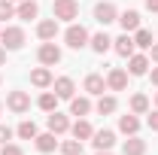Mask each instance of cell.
<instances>
[{
    "mask_svg": "<svg viewBox=\"0 0 158 155\" xmlns=\"http://www.w3.org/2000/svg\"><path fill=\"white\" fill-rule=\"evenodd\" d=\"M0 43H3L6 52H19L24 46V31L15 24H6V27H0Z\"/></svg>",
    "mask_w": 158,
    "mask_h": 155,
    "instance_id": "cell-1",
    "label": "cell"
},
{
    "mask_svg": "<svg viewBox=\"0 0 158 155\" xmlns=\"http://www.w3.org/2000/svg\"><path fill=\"white\" fill-rule=\"evenodd\" d=\"M88 40H91V34H88L82 24H76V21H70V27L64 31V43H67L70 49H76V52L88 46Z\"/></svg>",
    "mask_w": 158,
    "mask_h": 155,
    "instance_id": "cell-2",
    "label": "cell"
},
{
    "mask_svg": "<svg viewBox=\"0 0 158 155\" xmlns=\"http://www.w3.org/2000/svg\"><path fill=\"white\" fill-rule=\"evenodd\" d=\"M52 15L58 21H76L79 19V0H55L52 3Z\"/></svg>",
    "mask_w": 158,
    "mask_h": 155,
    "instance_id": "cell-3",
    "label": "cell"
},
{
    "mask_svg": "<svg viewBox=\"0 0 158 155\" xmlns=\"http://www.w3.org/2000/svg\"><path fill=\"white\" fill-rule=\"evenodd\" d=\"M94 21L98 24H113V21H118V9L116 3H110V0H100V3H94Z\"/></svg>",
    "mask_w": 158,
    "mask_h": 155,
    "instance_id": "cell-4",
    "label": "cell"
},
{
    "mask_svg": "<svg viewBox=\"0 0 158 155\" xmlns=\"http://www.w3.org/2000/svg\"><path fill=\"white\" fill-rule=\"evenodd\" d=\"M37 58H40L43 67H55V64H58V61H61V49L55 46V40H49V43L40 46V49H37Z\"/></svg>",
    "mask_w": 158,
    "mask_h": 155,
    "instance_id": "cell-5",
    "label": "cell"
},
{
    "mask_svg": "<svg viewBox=\"0 0 158 155\" xmlns=\"http://www.w3.org/2000/svg\"><path fill=\"white\" fill-rule=\"evenodd\" d=\"M91 146H94V152H110V149L116 146V131H110V128H100V131H94V137H91Z\"/></svg>",
    "mask_w": 158,
    "mask_h": 155,
    "instance_id": "cell-6",
    "label": "cell"
},
{
    "mask_svg": "<svg viewBox=\"0 0 158 155\" xmlns=\"http://www.w3.org/2000/svg\"><path fill=\"white\" fill-rule=\"evenodd\" d=\"M6 107H9L15 116H21V113H27V110H31V94H27V91H9Z\"/></svg>",
    "mask_w": 158,
    "mask_h": 155,
    "instance_id": "cell-7",
    "label": "cell"
},
{
    "mask_svg": "<svg viewBox=\"0 0 158 155\" xmlns=\"http://www.w3.org/2000/svg\"><path fill=\"white\" fill-rule=\"evenodd\" d=\"M46 125H49V131H52V134H58V137H61V134H67V131H70V125H73V122L67 119V113L55 110V113H49Z\"/></svg>",
    "mask_w": 158,
    "mask_h": 155,
    "instance_id": "cell-8",
    "label": "cell"
},
{
    "mask_svg": "<svg viewBox=\"0 0 158 155\" xmlns=\"http://www.w3.org/2000/svg\"><path fill=\"white\" fill-rule=\"evenodd\" d=\"M149 64H152L149 55H137V52H134V55L128 58V76H146V73H149Z\"/></svg>",
    "mask_w": 158,
    "mask_h": 155,
    "instance_id": "cell-9",
    "label": "cell"
},
{
    "mask_svg": "<svg viewBox=\"0 0 158 155\" xmlns=\"http://www.w3.org/2000/svg\"><path fill=\"white\" fill-rule=\"evenodd\" d=\"M106 88H110V91H125V88H128V70L113 67V70L106 73Z\"/></svg>",
    "mask_w": 158,
    "mask_h": 155,
    "instance_id": "cell-10",
    "label": "cell"
},
{
    "mask_svg": "<svg viewBox=\"0 0 158 155\" xmlns=\"http://www.w3.org/2000/svg\"><path fill=\"white\" fill-rule=\"evenodd\" d=\"M52 88H55L58 100H70V97L76 94V85H73V79H70V76H58V79H52Z\"/></svg>",
    "mask_w": 158,
    "mask_h": 155,
    "instance_id": "cell-11",
    "label": "cell"
},
{
    "mask_svg": "<svg viewBox=\"0 0 158 155\" xmlns=\"http://www.w3.org/2000/svg\"><path fill=\"white\" fill-rule=\"evenodd\" d=\"M113 49H116L122 58H131L137 52V43H134V34H122V37L113 40Z\"/></svg>",
    "mask_w": 158,
    "mask_h": 155,
    "instance_id": "cell-12",
    "label": "cell"
},
{
    "mask_svg": "<svg viewBox=\"0 0 158 155\" xmlns=\"http://www.w3.org/2000/svg\"><path fill=\"white\" fill-rule=\"evenodd\" d=\"M34 146H37V152L49 155L58 149V134H52V131H46V134H37L34 137Z\"/></svg>",
    "mask_w": 158,
    "mask_h": 155,
    "instance_id": "cell-13",
    "label": "cell"
},
{
    "mask_svg": "<svg viewBox=\"0 0 158 155\" xmlns=\"http://www.w3.org/2000/svg\"><path fill=\"white\" fill-rule=\"evenodd\" d=\"M37 37L43 40V43L55 40V37H58V19L52 15V19H43V21H37Z\"/></svg>",
    "mask_w": 158,
    "mask_h": 155,
    "instance_id": "cell-14",
    "label": "cell"
},
{
    "mask_svg": "<svg viewBox=\"0 0 158 155\" xmlns=\"http://www.w3.org/2000/svg\"><path fill=\"white\" fill-rule=\"evenodd\" d=\"M88 46H91V52H94V55H103V52H110V49H113V37H110L106 31H100V34H91Z\"/></svg>",
    "mask_w": 158,
    "mask_h": 155,
    "instance_id": "cell-15",
    "label": "cell"
},
{
    "mask_svg": "<svg viewBox=\"0 0 158 155\" xmlns=\"http://www.w3.org/2000/svg\"><path fill=\"white\" fill-rule=\"evenodd\" d=\"M91 110H94V103H91V100H88V97H70V116H76V119H85L88 116V113H91Z\"/></svg>",
    "mask_w": 158,
    "mask_h": 155,
    "instance_id": "cell-16",
    "label": "cell"
},
{
    "mask_svg": "<svg viewBox=\"0 0 158 155\" xmlns=\"http://www.w3.org/2000/svg\"><path fill=\"white\" fill-rule=\"evenodd\" d=\"M118 24H122L125 34H134V31L140 27V12H137V9H125V12H118Z\"/></svg>",
    "mask_w": 158,
    "mask_h": 155,
    "instance_id": "cell-17",
    "label": "cell"
},
{
    "mask_svg": "<svg viewBox=\"0 0 158 155\" xmlns=\"http://www.w3.org/2000/svg\"><path fill=\"white\" fill-rule=\"evenodd\" d=\"M40 15V3L37 0H21L15 6V19H24V21H34Z\"/></svg>",
    "mask_w": 158,
    "mask_h": 155,
    "instance_id": "cell-18",
    "label": "cell"
},
{
    "mask_svg": "<svg viewBox=\"0 0 158 155\" xmlns=\"http://www.w3.org/2000/svg\"><path fill=\"white\" fill-rule=\"evenodd\" d=\"M70 134L85 143V140H91V137H94V128H91V122H88V119H76V122L70 125Z\"/></svg>",
    "mask_w": 158,
    "mask_h": 155,
    "instance_id": "cell-19",
    "label": "cell"
},
{
    "mask_svg": "<svg viewBox=\"0 0 158 155\" xmlns=\"http://www.w3.org/2000/svg\"><path fill=\"white\" fill-rule=\"evenodd\" d=\"M82 85H85V91H88V94H94V97H100L103 91H106V79L100 76V73H88Z\"/></svg>",
    "mask_w": 158,
    "mask_h": 155,
    "instance_id": "cell-20",
    "label": "cell"
},
{
    "mask_svg": "<svg viewBox=\"0 0 158 155\" xmlns=\"http://www.w3.org/2000/svg\"><path fill=\"white\" fill-rule=\"evenodd\" d=\"M52 70H49V67H34V70H31V85H37V88H49V85H52Z\"/></svg>",
    "mask_w": 158,
    "mask_h": 155,
    "instance_id": "cell-21",
    "label": "cell"
},
{
    "mask_svg": "<svg viewBox=\"0 0 158 155\" xmlns=\"http://www.w3.org/2000/svg\"><path fill=\"white\" fill-rule=\"evenodd\" d=\"M122 155H146V140H140L137 134H131L122 143Z\"/></svg>",
    "mask_w": 158,
    "mask_h": 155,
    "instance_id": "cell-22",
    "label": "cell"
},
{
    "mask_svg": "<svg viewBox=\"0 0 158 155\" xmlns=\"http://www.w3.org/2000/svg\"><path fill=\"white\" fill-rule=\"evenodd\" d=\"M118 131H122V134H137L140 131V119L134 116V113H128V116H118Z\"/></svg>",
    "mask_w": 158,
    "mask_h": 155,
    "instance_id": "cell-23",
    "label": "cell"
},
{
    "mask_svg": "<svg viewBox=\"0 0 158 155\" xmlns=\"http://www.w3.org/2000/svg\"><path fill=\"white\" fill-rule=\"evenodd\" d=\"M37 107L43 113H55V110H58V94H55V91H43V94L37 97Z\"/></svg>",
    "mask_w": 158,
    "mask_h": 155,
    "instance_id": "cell-24",
    "label": "cell"
},
{
    "mask_svg": "<svg viewBox=\"0 0 158 155\" xmlns=\"http://www.w3.org/2000/svg\"><path fill=\"white\" fill-rule=\"evenodd\" d=\"M116 107H118V100L113 94H100L98 97V103H94V110H98L100 116H110V113H116Z\"/></svg>",
    "mask_w": 158,
    "mask_h": 155,
    "instance_id": "cell-25",
    "label": "cell"
},
{
    "mask_svg": "<svg viewBox=\"0 0 158 155\" xmlns=\"http://www.w3.org/2000/svg\"><path fill=\"white\" fill-rule=\"evenodd\" d=\"M37 134H40V128H37V122H31V119H24L15 128V137H21V140H34Z\"/></svg>",
    "mask_w": 158,
    "mask_h": 155,
    "instance_id": "cell-26",
    "label": "cell"
},
{
    "mask_svg": "<svg viewBox=\"0 0 158 155\" xmlns=\"http://www.w3.org/2000/svg\"><path fill=\"white\" fill-rule=\"evenodd\" d=\"M134 43H137V49H152L155 37H152L149 27H137V31H134Z\"/></svg>",
    "mask_w": 158,
    "mask_h": 155,
    "instance_id": "cell-27",
    "label": "cell"
},
{
    "mask_svg": "<svg viewBox=\"0 0 158 155\" xmlns=\"http://www.w3.org/2000/svg\"><path fill=\"white\" fill-rule=\"evenodd\" d=\"M131 113H134V116H146V113H149V97L146 94H134L131 97Z\"/></svg>",
    "mask_w": 158,
    "mask_h": 155,
    "instance_id": "cell-28",
    "label": "cell"
},
{
    "mask_svg": "<svg viewBox=\"0 0 158 155\" xmlns=\"http://www.w3.org/2000/svg\"><path fill=\"white\" fill-rule=\"evenodd\" d=\"M58 149H61V155H82V140H64V143H58Z\"/></svg>",
    "mask_w": 158,
    "mask_h": 155,
    "instance_id": "cell-29",
    "label": "cell"
},
{
    "mask_svg": "<svg viewBox=\"0 0 158 155\" xmlns=\"http://www.w3.org/2000/svg\"><path fill=\"white\" fill-rule=\"evenodd\" d=\"M6 19H15V3L12 0H0V21Z\"/></svg>",
    "mask_w": 158,
    "mask_h": 155,
    "instance_id": "cell-30",
    "label": "cell"
},
{
    "mask_svg": "<svg viewBox=\"0 0 158 155\" xmlns=\"http://www.w3.org/2000/svg\"><path fill=\"white\" fill-rule=\"evenodd\" d=\"M0 155H24V149H21L19 143H3L0 146Z\"/></svg>",
    "mask_w": 158,
    "mask_h": 155,
    "instance_id": "cell-31",
    "label": "cell"
},
{
    "mask_svg": "<svg viewBox=\"0 0 158 155\" xmlns=\"http://www.w3.org/2000/svg\"><path fill=\"white\" fill-rule=\"evenodd\" d=\"M12 134H15V131H12L9 125H0V146H3V143H9V140H12Z\"/></svg>",
    "mask_w": 158,
    "mask_h": 155,
    "instance_id": "cell-32",
    "label": "cell"
},
{
    "mask_svg": "<svg viewBox=\"0 0 158 155\" xmlns=\"http://www.w3.org/2000/svg\"><path fill=\"white\" fill-rule=\"evenodd\" d=\"M146 125H149L152 131H158V107L152 110V113H149V119H146Z\"/></svg>",
    "mask_w": 158,
    "mask_h": 155,
    "instance_id": "cell-33",
    "label": "cell"
},
{
    "mask_svg": "<svg viewBox=\"0 0 158 155\" xmlns=\"http://www.w3.org/2000/svg\"><path fill=\"white\" fill-rule=\"evenodd\" d=\"M149 61L158 64V43H152V49H149Z\"/></svg>",
    "mask_w": 158,
    "mask_h": 155,
    "instance_id": "cell-34",
    "label": "cell"
},
{
    "mask_svg": "<svg viewBox=\"0 0 158 155\" xmlns=\"http://www.w3.org/2000/svg\"><path fill=\"white\" fill-rule=\"evenodd\" d=\"M149 79H152V85H158V64L152 67V70H149Z\"/></svg>",
    "mask_w": 158,
    "mask_h": 155,
    "instance_id": "cell-35",
    "label": "cell"
},
{
    "mask_svg": "<svg viewBox=\"0 0 158 155\" xmlns=\"http://www.w3.org/2000/svg\"><path fill=\"white\" fill-rule=\"evenodd\" d=\"M146 9L149 12H158V0H146Z\"/></svg>",
    "mask_w": 158,
    "mask_h": 155,
    "instance_id": "cell-36",
    "label": "cell"
},
{
    "mask_svg": "<svg viewBox=\"0 0 158 155\" xmlns=\"http://www.w3.org/2000/svg\"><path fill=\"white\" fill-rule=\"evenodd\" d=\"M3 61H6V49L0 46V64H3Z\"/></svg>",
    "mask_w": 158,
    "mask_h": 155,
    "instance_id": "cell-37",
    "label": "cell"
},
{
    "mask_svg": "<svg viewBox=\"0 0 158 155\" xmlns=\"http://www.w3.org/2000/svg\"><path fill=\"white\" fill-rule=\"evenodd\" d=\"M94 155H110V152H94Z\"/></svg>",
    "mask_w": 158,
    "mask_h": 155,
    "instance_id": "cell-38",
    "label": "cell"
},
{
    "mask_svg": "<svg viewBox=\"0 0 158 155\" xmlns=\"http://www.w3.org/2000/svg\"><path fill=\"white\" fill-rule=\"evenodd\" d=\"M155 107H158V91H155Z\"/></svg>",
    "mask_w": 158,
    "mask_h": 155,
    "instance_id": "cell-39",
    "label": "cell"
},
{
    "mask_svg": "<svg viewBox=\"0 0 158 155\" xmlns=\"http://www.w3.org/2000/svg\"><path fill=\"white\" fill-rule=\"evenodd\" d=\"M0 113H3V103H0Z\"/></svg>",
    "mask_w": 158,
    "mask_h": 155,
    "instance_id": "cell-40",
    "label": "cell"
},
{
    "mask_svg": "<svg viewBox=\"0 0 158 155\" xmlns=\"http://www.w3.org/2000/svg\"><path fill=\"white\" fill-rule=\"evenodd\" d=\"M12 3H21V0H12Z\"/></svg>",
    "mask_w": 158,
    "mask_h": 155,
    "instance_id": "cell-41",
    "label": "cell"
}]
</instances>
